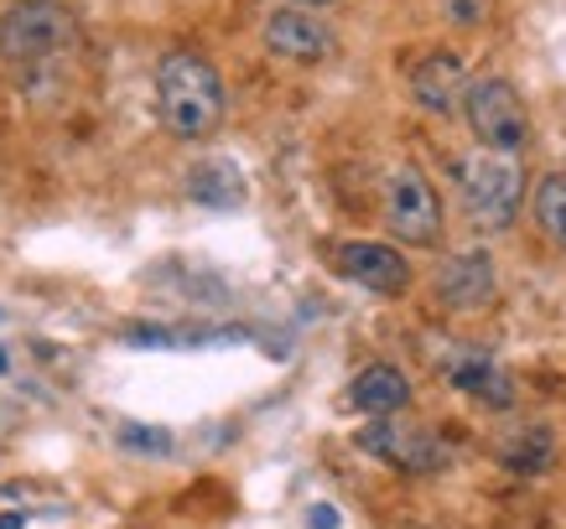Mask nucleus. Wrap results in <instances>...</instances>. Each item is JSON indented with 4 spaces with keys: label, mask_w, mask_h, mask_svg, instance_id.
<instances>
[{
    "label": "nucleus",
    "mask_w": 566,
    "mask_h": 529,
    "mask_svg": "<svg viewBox=\"0 0 566 529\" xmlns=\"http://www.w3.org/2000/svg\"><path fill=\"white\" fill-rule=\"evenodd\" d=\"M385 229L416 250H431L442 240V198L416 167H395L385 177Z\"/></svg>",
    "instance_id": "obj_3"
},
{
    "label": "nucleus",
    "mask_w": 566,
    "mask_h": 529,
    "mask_svg": "<svg viewBox=\"0 0 566 529\" xmlns=\"http://www.w3.org/2000/svg\"><path fill=\"white\" fill-rule=\"evenodd\" d=\"M447 379H452L458 390L479 394L483 405H510V400H515V379L504 374L494 359H483V353H458V359H447Z\"/></svg>",
    "instance_id": "obj_12"
},
{
    "label": "nucleus",
    "mask_w": 566,
    "mask_h": 529,
    "mask_svg": "<svg viewBox=\"0 0 566 529\" xmlns=\"http://www.w3.org/2000/svg\"><path fill=\"white\" fill-rule=\"evenodd\" d=\"M312 529H338V514L327 509V504H317V509H312Z\"/></svg>",
    "instance_id": "obj_17"
},
{
    "label": "nucleus",
    "mask_w": 566,
    "mask_h": 529,
    "mask_svg": "<svg viewBox=\"0 0 566 529\" xmlns=\"http://www.w3.org/2000/svg\"><path fill=\"white\" fill-rule=\"evenodd\" d=\"M188 192L198 198V203H208V208H234L244 198V182H240V171L229 167V161H219V167H198V171H192Z\"/></svg>",
    "instance_id": "obj_14"
},
{
    "label": "nucleus",
    "mask_w": 566,
    "mask_h": 529,
    "mask_svg": "<svg viewBox=\"0 0 566 529\" xmlns=\"http://www.w3.org/2000/svg\"><path fill=\"white\" fill-rule=\"evenodd\" d=\"M156 109L177 140H208L223 125V78L198 52H172L156 68Z\"/></svg>",
    "instance_id": "obj_1"
},
{
    "label": "nucleus",
    "mask_w": 566,
    "mask_h": 529,
    "mask_svg": "<svg viewBox=\"0 0 566 529\" xmlns=\"http://www.w3.org/2000/svg\"><path fill=\"white\" fill-rule=\"evenodd\" d=\"M296 6H312V11H323V6H338V0H296Z\"/></svg>",
    "instance_id": "obj_19"
},
{
    "label": "nucleus",
    "mask_w": 566,
    "mask_h": 529,
    "mask_svg": "<svg viewBox=\"0 0 566 529\" xmlns=\"http://www.w3.org/2000/svg\"><path fill=\"white\" fill-rule=\"evenodd\" d=\"M458 188H463V213L473 229H489V234H499V229H510L520 213V203H525V171L510 161V156H468L463 167H458Z\"/></svg>",
    "instance_id": "obj_2"
},
{
    "label": "nucleus",
    "mask_w": 566,
    "mask_h": 529,
    "mask_svg": "<svg viewBox=\"0 0 566 529\" xmlns=\"http://www.w3.org/2000/svg\"><path fill=\"white\" fill-rule=\"evenodd\" d=\"M0 529H21V514H0Z\"/></svg>",
    "instance_id": "obj_18"
},
{
    "label": "nucleus",
    "mask_w": 566,
    "mask_h": 529,
    "mask_svg": "<svg viewBox=\"0 0 566 529\" xmlns=\"http://www.w3.org/2000/svg\"><path fill=\"white\" fill-rule=\"evenodd\" d=\"M73 21L63 6L52 0H21L0 17V52L17 57V63H32V57H52L57 47H69Z\"/></svg>",
    "instance_id": "obj_6"
},
{
    "label": "nucleus",
    "mask_w": 566,
    "mask_h": 529,
    "mask_svg": "<svg viewBox=\"0 0 566 529\" xmlns=\"http://www.w3.org/2000/svg\"><path fill=\"white\" fill-rule=\"evenodd\" d=\"M0 374H6V348H0Z\"/></svg>",
    "instance_id": "obj_20"
},
{
    "label": "nucleus",
    "mask_w": 566,
    "mask_h": 529,
    "mask_svg": "<svg viewBox=\"0 0 566 529\" xmlns=\"http://www.w3.org/2000/svg\"><path fill=\"white\" fill-rule=\"evenodd\" d=\"M120 442L136 446V452H172V436H167V431H146V426H125Z\"/></svg>",
    "instance_id": "obj_16"
},
{
    "label": "nucleus",
    "mask_w": 566,
    "mask_h": 529,
    "mask_svg": "<svg viewBox=\"0 0 566 529\" xmlns=\"http://www.w3.org/2000/svg\"><path fill=\"white\" fill-rule=\"evenodd\" d=\"M348 400H354V410H364V415H400V410L411 405V379L400 374L395 363H369L359 379H354V390H348Z\"/></svg>",
    "instance_id": "obj_11"
},
{
    "label": "nucleus",
    "mask_w": 566,
    "mask_h": 529,
    "mask_svg": "<svg viewBox=\"0 0 566 529\" xmlns=\"http://www.w3.org/2000/svg\"><path fill=\"white\" fill-rule=\"evenodd\" d=\"M359 446L369 457L390 462L395 473H442L447 462H452V452H447V442L437 431L416 426V421H390V415L375 421V426H364Z\"/></svg>",
    "instance_id": "obj_5"
},
{
    "label": "nucleus",
    "mask_w": 566,
    "mask_h": 529,
    "mask_svg": "<svg viewBox=\"0 0 566 529\" xmlns=\"http://www.w3.org/2000/svg\"><path fill=\"white\" fill-rule=\"evenodd\" d=\"M411 94L421 109H437V115H452L468 94V78H463V63L452 57V52H431L421 57L411 73Z\"/></svg>",
    "instance_id": "obj_10"
},
{
    "label": "nucleus",
    "mask_w": 566,
    "mask_h": 529,
    "mask_svg": "<svg viewBox=\"0 0 566 529\" xmlns=\"http://www.w3.org/2000/svg\"><path fill=\"white\" fill-rule=\"evenodd\" d=\"M499 462L510 473H546L556 462V436L546 426H535V421H520V426L499 436Z\"/></svg>",
    "instance_id": "obj_13"
},
{
    "label": "nucleus",
    "mask_w": 566,
    "mask_h": 529,
    "mask_svg": "<svg viewBox=\"0 0 566 529\" xmlns=\"http://www.w3.org/2000/svg\"><path fill=\"white\" fill-rule=\"evenodd\" d=\"M437 290H442L447 307H458V311L489 307V301H494V260L483 255V250L452 255L442 265V275H437Z\"/></svg>",
    "instance_id": "obj_9"
},
{
    "label": "nucleus",
    "mask_w": 566,
    "mask_h": 529,
    "mask_svg": "<svg viewBox=\"0 0 566 529\" xmlns=\"http://www.w3.org/2000/svg\"><path fill=\"white\" fill-rule=\"evenodd\" d=\"M463 104H468V125H473L479 146H489L494 156H510L525 146L531 115H525V104H520L510 78H479V84H468Z\"/></svg>",
    "instance_id": "obj_4"
},
{
    "label": "nucleus",
    "mask_w": 566,
    "mask_h": 529,
    "mask_svg": "<svg viewBox=\"0 0 566 529\" xmlns=\"http://www.w3.org/2000/svg\"><path fill=\"white\" fill-rule=\"evenodd\" d=\"M265 47L292 57V63H323L327 52H333V32L312 11H296L292 6V11H275L265 21Z\"/></svg>",
    "instance_id": "obj_8"
},
{
    "label": "nucleus",
    "mask_w": 566,
    "mask_h": 529,
    "mask_svg": "<svg viewBox=\"0 0 566 529\" xmlns=\"http://www.w3.org/2000/svg\"><path fill=\"white\" fill-rule=\"evenodd\" d=\"M338 271H344L348 281H359L364 290H375V296H400V290L411 286L406 255H395L390 244H375V240L338 244Z\"/></svg>",
    "instance_id": "obj_7"
},
{
    "label": "nucleus",
    "mask_w": 566,
    "mask_h": 529,
    "mask_svg": "<svg viewBox=\"0 0 566 529\" xmlns=\"http://www.w3.org/2000/svg\"><path fill=\"white\" fill-rule=\"evenodd\" d=\"M535 219H541V229L566 250V171H556V177L541 182V192H535Z\"/></svg>",
    "instance_id": "obj_15"
}]
</instances>
